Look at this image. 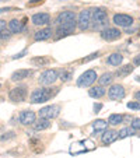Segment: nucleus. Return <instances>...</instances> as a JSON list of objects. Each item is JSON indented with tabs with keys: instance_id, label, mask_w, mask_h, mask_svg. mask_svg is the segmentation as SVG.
I'll use <instances>...</instances> for the list:
<instances>
[{
	"instance_id": "12",
	"label": "nucleus",
	"mask_w": 140,
	"mask_h": 158,
	"mask_svg": "<svg viewBox=\"0 0 140 158\" xmlns=\"http://www.w3.org/2000/svg\"><path fill=\"white\" fill-rule=\"evenodd\" d=\"M101 36L105 41H115V39L121 38V31L118 28H107L102 31Z\"/></svg>"
},
{
	"instance_id": "2",
	"label": "nucleus",
	"mask_w": 140,
	"mask_h": 158,
	"mask_svg": "<svg viewBox=\"0 0 140 158\" xmlns=\"http://www.w3.org/2000/svg\"><path fill=\"white\" fill-rule=\"evenodd\" d=\"M52 97H53V94L49 88H38L31 94V102L32 104H44Z\"/></svg>"
},
{
	"instance_id": "4",
	"label": "nucleus",
	"mask_w": 140,
	"mask_h": 158,
	"mask_svg": "<svg viewBox=\"0 0 140 158\" xmlns=\"http://www.w3.org/2000/svg\"><path fill=\"white\" fill-rule=\"evenodd\" d=\"M57 78H59V74H57L56 70L48 69V70H45V72L39 76L38 80H39V83H41L42 85H51V84H53Z\"/></svg>"
},
{
	"instance_id": "39",
	"label": "nucleus",
	"mask_w": 140,
	"mask_h": 158,
	"mask_svg": "<svg viewBox=\"0 0 140 158\" xmlns=\"http://www.w3.org/2000/svg\"><path fill=\"white\" fill-rule=\"evenodd\" d=\"M136 81H139V83H140V76H137V77H136Z\"/></svg>"
},
{
	"instance_id": "3",
	"label": "nucleus",
	"mask_w": 140,
	"mask_h": 158,
	"mask_svg": "<svg viewBox=\"0 0 140 158\" xmlns=\"http://www.w3.org/2000/svg\"><path fill=\"white\" fill-rule=\"evenodd\" d=\"M60 112V106L59 105H49V106H45L39 110V119H55V118L59 116Z\"/></svg>"
},
{
	"instance_id": "13",
	"label": "nucleus",
	"mask_w": 140,
	"mask_h": 158,
	"mask_svg": "<svg viewBox=\"0 0 140 158\" xmlns=\"http://www.w3.org/2000/svg\"><path fill=\"white\" fill-rule=\"evenodd\" d=\"M76 21V14L73 11H62L56 18V24H63V23H72Z\"/></svg>"
},
{
	"instance_id": "15",
	"label": "nucleus",
	"mask_w": 140,
	"mask_h": 158,
	"mask_svg": "<svg viewBox=\"0 0 140 158\" xmlns=\"http://www.w3.org/2000/svg\"><path fill=\"white\" fill-rule=\"evenodd\" d=\"M118 139V133L115 130H104V134H102V143L104 144H111Z\"/></svg>"
},
{
	"instance_id": "40",
	"label": "nucleus",
	"mask_w": 140,
	"mask_h": 158,
	"mask_svg": "<svg viewBox=\"0 0 140 158\" xmlns=\"http://www.w3.org/2000/svg\"><path fill=\"white\" fill-rule=\"evenodd\" d=\"M0 2H7V0H0Z\"/></svg>"
},
{
	"instance_id": "14",
	"label": "nucleus",
	"mask_w": 140,
	"mask_h": 158,
	"mask_svg": "<svg viewBox=\"0 0 140 158\" xmlns=\"http://www.w3.org/2000/svg\"><path fill=\"white\" fill-rule=\"evenodd\" d=\"M32 74V70H28V69H21V70H17L11 74V80L13 81H21L24 78H28Z\"/></svg>"
},
{
	"instance_id": "36",
	"label": "nucleus",
	"mask_w": 140,
	"mask_h": 158,
	"mask_svg": "<svg viewBox=\"0 0 140 158\" xmlns=\"http://www.w3.org/2000/svg\"><path fill=\"white\" fill-rule=\"evenodd\" d=\"M24 55H25V51H23V52H21V53H17V55H15V56H13V59H20V57H23V56H24Z\"/></svg>"
},
{
	"instance_id": "35",
	"label": "nucleus",
	"mask_w": 140,
	"mask_h": 158,
	"mask_svg": "<svg viewBox=\"0 0 140 158\" xmlns=\"http://www.w3.org/2000/svg\"><path fill=\"white\" fill-rule=\"evenodd\" d=\"M6 28V21L4 20H0V31H3Z\"/></svg>"
},
{
	"instance_id": "7",
	"label": "nucleus",
	"mask_w": 140,
	"mask_h": 158,
	"mask_svg": "<svg viewBox=\"0 0 140 158\" xmlns=\"http://www.w3.org/2000/svg\"><path fill=\"white\" fill-rule=\"evenodd\" d=\"M90 24H91V10H83L80 11L77 18V25L81 31L88 30Z\"/></svg>"
},
{
	"instance_id": "37",
	"label": "nucleus",
	"mask_w": 140,
	"mask_h": 158,
	"mask_svg": "<svg viewBox=\"0 0 140 158\" xmlns=\"http://www.w3.org/2000/svg\"><path fill=\"white\" fill-rule=\"evenodd\" d=\"M7 134H9V133H7ZM11 137H14V133H11L10 136H2V137H0V140H7V139H11Z\"/></svg>"
},
{
	"instance_id": "33",
	"label": "nucleus",
	"mask_w": 140,
	"mask_h": 158,
	"mask_svg": "<svg viewBox=\"0 0 140 158\" xmlns=\"http://www.w3.org/2000/svg\"><path fill=\"white\" fill-rule=\"evenodd\" d=\"M101 108H102L101 104H95V105H94V112H95V114H98L100 110H101Z\"/></svg>"
},
{
	"instance_id": "23",
	"label": "nucleus",
	"mask_w": 140,
	"mask_h": 158,
	"mask_svg": "<svg viewBox=\"0 0 140 158\" xmlns=\"http://www.w3.org/2000/svg\"><path fill=\"white\" fill-rule=\"evenodd\" d=\"M123 120V116L119 114H112L109 116V119H108V125H112V126H116L119 125V123H122Z\"/></svg>"
},
{
	"instance_id": "38",
	"label": "nucleus",
	"mask_w": 140,
	"mask_h": 158,
	"mask_svg": "<svg viewBox=\"0 0 140 158\" xmlns=\"http://www.w3.org/2000/svg\"><path fill=\"white\" fill-rule=\"evenodd\" d=\"M134 97H136V99H139V101H140V91H139V93H136V95H134Z\"/></svg>"
},
{
	"instance_id": "6",
	"label": "nucleus",
	"mask_w": 140,
	"mask_h": 158,
	"mask_svg": "<svg viewBox=\"0 0 140 158\" xmlns=\"http://www.w3.org/2000/svg\"><path fill=\"white\" fill-rule=\"evenodd\" d=\"M9 98L11 99L13 102H23V101H25V98H27V87L20 85V87L13 88L11 91L9 93Z\"/></svg>"
},
{
	"instance_id": "32",
	"label": "nucleus",
	"mask_w": 140,
	"mask_h": 158,
	"mask_svg": "<svg viewBox=\"0 0 140 158\" xmlns=\"http://www.w3.org/2000/svg\"><path fill=\"white\" fill-rule=\"evenodd\" d=\"M44 3V0H34V2H30V3H28V6H36V4H42Z\"/></svg>"
},
{
	"instance_id": "34",
	"label": "nucleus",
	"mask_w": 140,
	"mask_h": 158,
	"mask_svg": "<svg viewBox=\"0 0 140 158\" xmlns=\"http://www.w3.org/2000/svg\"><path fill=\"white\" fill-rule=\"evenodd\" d=\"M133 63H134V64H137V66H140V55H137V56H134Z\"/></svg>"
},
{
	"instance_id": "9",
	"label": "nucleus",
	"mask_w": 140,
	"mask_h": 158,
	"mask_svg": "<svg viewBox=\"0 0 140 158\" xmlns=\"http://www.w3.org/2000/svg\"><path fill=\"white\" fill-rule=\"evenodd\" d=\"M113 24L118 27H130L133 24V17L128 14H115L113 15Z\"/></svg>"
},
{
	"instance_id": "28",
	"label": "nucleus",
	"mask_w": 140,
	"mask_h": 158,
	"mask_svg": "<svg viewBox=\"0 0 140 158\" xmlns=\"http://www.w3.org/2000/svg\"><path fill=\"white\" fill-rule=\"evenodd\" d=\"M10 36H11V32H10L9 30H6V28H4L3 31H0V39H2V41H4V39H9Z\"/></svg>"
},
{
	"instance_id": "10",
	"label": "nucleus",
	"mask_w": 140,
	"mask_h": 158,
	"mask_svg": "<svg viewBox=\"0 0 140 158\" xmlns=\"http://www.w3.org/2000/svg\"><path fill=\"white\" fill-rule=\"evenodd\" d=\"M35 114L32 110H23L20 114V123L24 126H30V125H34L35 123Z\"/></svg>"
},
{
	"instance_id": "8",
	"label": "nucleus",
	"mask_w": 140,
	"mask_h": 158,
	"mask_svg": "<svg viewBox=\"0 0 140 158\" xmlns=\"http://www.w3.org/2000/svg\"><path fill=\"white\" fill-rule=\"evenodd\" d=\"M108 97L112 101H118V99H122L125 97V88L119 84H115L112 85L109 89H108Z\"/></svg>"
},
{
	"instance_id": "24",
	"label": "nucleus",
	"mask_w": 140,
	"mask_h": 158,
	"mask_svg": "<svg viewBox=\"0 0 140 158\" xmlns=\"http://www.w3.org/2000/svg\"><path fill=\"white\" fill-rule=\"evenodd\" d=\"M49 126H51V120H48V119H39V122L35 123V125H34V127H35V130H45V129H48Z\"/></svg>"
},
{
	"instance_id": "19",
	"label": "nucleus",
	"mask_w": 140,
	"mask_h": 158,
	"mask_svg": "<svg viewBox=\"0 0 140 158\" xmlns=\"http://www.w3.org/2000/svg\"><path fill=\"white\" fill-rule=\"evenodd\" d=\"M108 64L111 66H119L121 63L123 62V56L121 53H112L109 57H108Z\"/></svg>"
},
{
	"instance_id": "41",
	"label": "nucleus",
	"mask_w": 140,
	"mask_h": 158,
	"mask_svg": "<svg viewBox=\"0 0 140 158\" xmlns=\"http://www.w3.org/2000/svg\"><path fill=\"white\" fill-rule=\"evenodd\" d=\"M0 87H2V84H0Z\"/></svg>"
},
{
	"instance_id": "1",
	"label": "nucleus",
	"mask_w": 140,
	"mask_h": 158,
	"mask_svg": "<svg viewBox=\"0 0 140 158\" xmlns=\"http://www.w3.org/2000/svg\"><path fill=\"white\" fill-rule=\"evenodd\" d=\"M91 17H92V23H94V28H95V30H102V28L107 27L108 15L104 10H101V9L92 10Z\"/></svg>"
},
{
	"instance_id": "30",
	"label": "nucleus",
	"mask_w": 140,
	"mask_h": 158,
	"mask_svg": "<svg viewBox=\"0 0 140 158\" xmlns=\"http://www.w3.org/2000/svg\"><path fill=\"white\" fill-rule=\"evenodd\" d=\"M128 108L129 109H133V110H140V102H129Z\"/></svg>"
},
{
	"instance_id": "5",
	"label": "nucleus",
	"mask_w": 140,
	"mask_h": 158,
	"mask_svg": "<svg viewBox=\"0 0 140 158\" xmlns=\"http://www.w3.org/2000/svg\"><path fill=\"white\" fill-rule=\"evenodd\" d=\"M97 78L98 77H97L95 70H87V72H84L83 74L80 76V78L77 80V85L78 87H90Z\"/></svg>"
},
{
	"instance_id": "18",
	"label": "nucleus",
	"mask_w": 140,
	"mask_h": 158,
	"mask_svg": "<svg viewBox=\"0 0 140 158\" xmlns=\"http://www.w3.org/2000/svg\"><path fill=\"white\" fill-rule=\"evenodd\" d=\"M88 95L92 97V98H101V97L105 95V88L102 85L92 87L91 89H88Z\"/></svg>"
},
{
	"instance_id": "20",
	"label": "nucleus",
	"mask_w": 140,
	"mask_h": 158,
	"mask_svg": "<svg viewBox=\"0 0 140 158\" xmlns=\"http://www.w3.org/2000/svg\"><path fill=\"white\" fill-rule=\"evenodd\" d=\"M107 127H108V123L102 119H98V120H95V122L92 123V129H94V131H104V130H107Z\"/></svg>"
},
{
	"instance_id": "25",
	"label": "nucleus",
	"mask_w": 140,
	"mask_h": 158,
	"mask_svg": "<svg viewBox=\"0 0 140 158\" xmlns=\"http://www.w3.org/2000/svg\"><path fill=\"white\" fill-rule=\"evenodd\" d=\"M57 74H59V77H60L62 81H69L73 77V73L70 72V70H62V72L57 73Z\"/></svg>"
},
{
	"instance_id": "26",
	"label": "nucleus",
	"mask_w": 140,
	"mask_h": 158,
	"mask_svg": "<svg viewBox=\"0 0 140 158\" xmlns=\"http://www.w3.org/2000/svg\"><path fill=\"white\" fill-rule=\"evenodd\" d=\"M132 134H133V129L123 127V129H121V131L118 133V137H119V139H125V137H128V136H132Z\"/></svg>"
},
{
	"instance_id": "11",
	"label": "nucleus",
	"mask_w": 140,
	"mask_h": 158,
	"mask_svg": "<svg viewBox=\"0 0 140 158\" xmlns=\"http://www.w3.org/2000/svg\"><path fill=\"white\" fill-rule=\"evenodd\" d=\"M32 24L34 25H48L51 23V15L46 14V13H36V14L32 15Z\"/></svg>"
},
{
	"instance_id": "21",
	"label": "nucleus",
	"mask_w": 140,
	"mask_h": 158,
	"mask_svg": "<svg viewBox=\"0 0 140 158\" xmlns=\"http://www.w3.org/2000/svg\"><path fill=\"white\" fill-rule=\"evenodd\" d=\"M132 72H133V66H132V64H126V66L121 67V69L116 72V76H118V77H125V76L130 74Z\"/></svg>"
},
{
	"instance_id": "17",
	"label": "nucleus",
	"mask_w": 140,
	"mask_h": 158,
	"mask_svg": "<svg viewBox=\"0 0 140 158\" xmlns=\"http://www.w3.org/2000/svg\"><path fill=\"white\" fill-rule=\"evenodd\" d=\"M52 35V30L51 28H44V30H39L35 32L34 39L35 41H45V39H49Z\"/></svg>"
},
{
	"instance_id": "29",
	"label": "nucleus",
	"mask_w": 140,
	"mask_h": 158,
	"mask_svg": "<svg viewBox=\"0 0 140 158\" xmlns=\"http://www.w3.org/2000/svg\"><path fill=\"white\" fill-rule=\"evenodd\" d=\"M98 55H100V52H95V53H91L88 57H84V59H81V63H87V62H90V60L95 59V57H98Z\"/></svg>"
},
{
	"instance_id": "22",
	"label": "nucleus",
	"mask_w": 140,
	"mask_h": 158,
	"mask_svg": "<svg viewBox=\"0 0 140 158\" xmlns=\"http://www.w3.org/2000/svg\"><path fill=\"white\" fill-rule=\"evenodd\" d=\"M112 80H113V78H112V74H111V73H104V74L98 78L100 85H102V87L109 85V84L112 83Z\"/></svg>"
},
{
	"instance_id": "27",
	"label": "nucleus",
	"mask_w": 140,
	"mask_h": 158,
	"mask_svg": "<svg viewBox=\"0 0 140 158\" xmlns=\"http://www.w3.org/2000/svg\"><path fill=\"white\" fill-rule=\"evenodd\" d=\"M31 62H32V64H39V66H42V64H46V63L49 62V59H46V57H34Z\"/></svg>"
},
{
	"instance_id": "31",
	"label": "nucleus",
	"mask_w": 140,
	"mask_h": 158,
	"mask_svg": "<svg viewBox=\"0 0 140 158\" xmlns=\"http://www.w3.org/2000/svg\"><path fill=\"white\" fill-rule=\"evenodd\" d=\"M132 129H140V118H136L132 122Z\"/></svg>"
},
{
	"instance_id": "16",
	"label": "nucleus",
	"mask_w": 140,
	"mask_h": 158,
	"mask_svg": "<svg viewBox=\"0 0 140 158\" xmlns=\"http://www.w3.org/2000/svg\"><path fill=\"white\" fill-rule=\"evenodd\" d=\"M23 30H24V23L18 20H11L9 23V31L11 34H20Z\"/></svg>"
}]
</instances>
